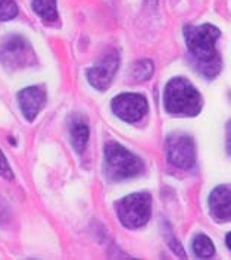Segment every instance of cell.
Returning a JSON list of instances; mask_svg holds the SVG:
<instances>
[{
	"instance_id": "12",
	"label": "cell",
	"mask_w": 231,
	"mask_h": 260,
	"mask_svg": "<svg viewBox=\"0 0 231 260\" xmlns=\"http://www.w3.org/2000/svg\"><path fill=\"white\" fill-rule=\"evenodd\" d=\"M33 9L46 22H56L57 21L56 0H33Z\"/></svg>"
},
{
	"instance_id": "7",
	"label": "cell",
	"mask_w": 231,
	"mask_h": 260,
	"mask_svg": "<svg viewBox=\"0 0 231 260\" xmlns=\"http://www.w3.org/2000/svg\"><path fill=\"white\" fill-rule=\"evenodd\" d=\"M112 110L125 122H137L148 113L149 106L145 96L124 93L112 100Z\"/></svg>"
},
{
	"instance_id": "13",
	"label": "cell",
	"mask_w": 231,
	"mask_h": 260,
	"mask_svg": "<svg viewBox=\"0 0 231 260\" xmlns=\"http://www.w3.org/2000/svg\"><path fill=\"white\" fill-rule=\"evenodd\" d=\"M193 251L199 259H209L214 256L215 248L211 238H208L206 235H196L193 240Z\"/></svg>"
},
{
	"instance_id": "16",
	"label": "cell",
	"mask_w": 231,
	"mask_h": 260,
	"mask_svg": "<svg viewBox=\"0 0 231 260\" xmlns=\"http://www.w3.org/2000/svg\"><path fill=\"white\" fill-rule=\"evenodd\" d=\"M0 177L6 179H12V177H14L12 169H11V166L8 164V160H6L5 154L2 153V150H0Z\"/></svg>"
},
{
	"instance_id": "3",
	"label": "cell",
	"mask_w": 231,
	"mask_h": 260,
	"mask_svg": "<svg viewBox=\"0 0 231 260\" xmlns=\"http://www.w3.org/2000/svg\"><path fill=\"white\" fill-rule=\"evenodd\" d=\"M145 171V165L136 154L121 144L109 141L105 146V174L110 181L134 178Z\"/></svg>"
},
{
	"instance_id": "15",
	"label": "cell",
	"mask_w": 231,
	"mask_h": 260,
	"mask_svg": "<svg viewBox=\"0 0 231 260\" xmlns=\"http://www.w3.org/2000/svg\"><path fill=\"white\" fill-rule=\"evenodd\" d=\"M18 15V6L14 0H0V21L14 19Z\"/></svg>"
},
{
	"instance_id": "18",
	"label": "cell",
	"mask_w": 231,
	"mask_h": 260,
	"mask_svg": "<svg viewBox=\"0 0 231 260\" xmlns=\"http://www.w3.org/2000/svg\"><path fill=\"white\" fill-rule=\"evenodd\" d=\"M225 241H227V246H228V248L231 250V233L227 235V238H225Z\"/></svg>"
},
{
	"instance_id": "14",
	"label": "cell",
	"mask_w": 231,
	"mask_h": 260,
	"mask_svg": "<svg viewBox=\"0 0 231 260\" xmlns=\"http://www.w3.org/2000/svg\"><path fill=\"white\" fill-rule=\"evenodd\" d=\"M152 74H153V63L148 59L138 60L131 68V77H133L134 81H148L152 77Z\"/></svg>"
},
{
	"instance_id": "2",
	"label": "cell",
	"mask_w": 231,
	"mask_h": 260,
	"mask_svg": "<svg viewBox=\"0 0 231 260\" xmlns=\"http://www.w3.org/2000/svg\"><path fill=\"white\" fill-rule=\"evenodd\" d=\"M163 103L177 116H196L202 109V97L186 78H174L166 84Z\"/></svg>"
},
{
	"instance_id": "9",
	"label": "cell",
	"mask_w": 231,
	"mask_h": 260,
	"mask_svg": "<svg viewBox=\"0 0 231 260\" xmlns=\"http://www.w3.org/2000/svg\"><path fill=\"white\" fill-rule=\"evenodd\" d=\"M18 103L24 118L27 121H34L37 115L46 105V93L41 87H28L19 91L18 94Z\"/></svg>"
},
{
	"instance_id": "11",
	"label": "cell",
	"mask_w": 231,
	"mask_h": 260,
	"mask_svg": "<svg viewBox=\"0 0 231 260\" xmlns=\"http://www.w3.org/2000/svg\"><path fill=\"white\" fill-rule=\"evenodd\" d=\"M69 134H71V141H72L74 149L78 153H82L85 150L87 143H89L90 131H89V125L82 118H80V116L71 118V121H69Z\"/></svg>"
},
{
	"instance_id": "10",
	"label": "cell",
	"mask_w": 231,
	"mask_h": 260,
	"mask_svg": "<svg viewBox=\"0 0 231 260\" xmlns=\"http://www.w3.org/2000/svg\"><path fill=\"white\" fill-rule=\"evenodd\" d=\"M209 210L219 222L231 220V185L217 187L209 196Z\"/></svg>"
},
{
	"instance_id": "8",
	"label": "cell",
	"mask_w": 231,
	"mask_h": 260,
	"mask_svg": "<svg viewBox=\"0 0 231 260\" xmlns=\"http://www.w3.org/2000/svg\"><path fill=\"white\" fill-rule=\"evenodd\" d=\"M120 67V57L115 50H109L106 55L102 57V60L87 71L89 82L99 91H105L110 85L117 71Z\"/></svg>"
},
{
	"instance_id": "1",
	"label": "cell",
	"mask_w": 231,
	"mask_h": 260,
	"mask_svg": "<svg viewBox=\"0 0 231 260\" xmlns=\"http://www.w3.org/2000/svg\"><path fill=\"white\" fill-rule=\"evenodd\" d=\"M218 37L219 29L211 24H204L199 27L187 25L184 28V39L191 60L196 69L206 78H215L221 71V57L215 47Z\"/></svg>"
},
{
	"instance_id": "5",
	"label": "cell",
	"mask_w": 231,
	"mask_h": 260,
	"mask_svg": "<svg viewBox=\"0 0 231 260\" xmlns=\"http://www.w3.org/2000/svg\"><path fill=\"white\" fill-rule=\"evenodd\" d=\"M117 213L124 226L137 230L148 223L152 215V197L148 192H136L117 202Z\"/></svg>"
},
{
	"instance_id": "4",
	"label": "cell",
	"mask_w": 231,
	"mask_h": 260,
	"mask_svg": "<svg viewBox=\"0 0 231 260\" xmlns=\"http://www.w3.org/2000/svg\"><path fill=\"white\" fill-rule=\"evenodd\" d=\"M0 63L11 71L25 69L37 63V56L27 39L11 34L0 43Z\"/></svg>"
},
{
	"instance_id": "6",
	"label": "cell",
	"mask_w": 231,
	"mask_h": 260,
	"mask_svg": "<svg viewBox=\"0 0 231 260\" xmlns=\"http://www.w3.org/2000/svg\"><path fill=\"white\" fill-rule=\"evenodd\" d=\"M166 154L169 164L180 169H191L196 164L194 141L190 136L176 133L166 140Z\"/></svg>"
},
{
	"instance_id": "17",
	"label": "cell",
	"mask_w": 231,
	"mask_h": 260,
	"mask_svg": "<svg viewBox=\"0 0 231 260\" xmlns=\"http://www.w3.org/2000/svg\"><path fill=\"white\" fill-rule=\"evenodd\" d=\"M227 151L231 156V121L227 125Z\"/></svg>"
}]
</instances>
